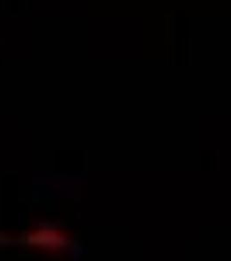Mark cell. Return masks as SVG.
Returning <instances> with one entry per match:
<instances>
[{
	"label": "cell",
	"mask_w": 231,
	"mask_h": 261,
	"mask_svg": "<svg viewBox=\"0 0 231 261\" xmlns=\"http://www.w3.org/2000/svg\"><path fill=\"white\" fill-rule=\"evenodd\" d=\"M31 243L46 249H57L66 243V237L61 231L40 229L29 236Z\"/></svg>",
	"instance_id": "1"
}]
</instances>
